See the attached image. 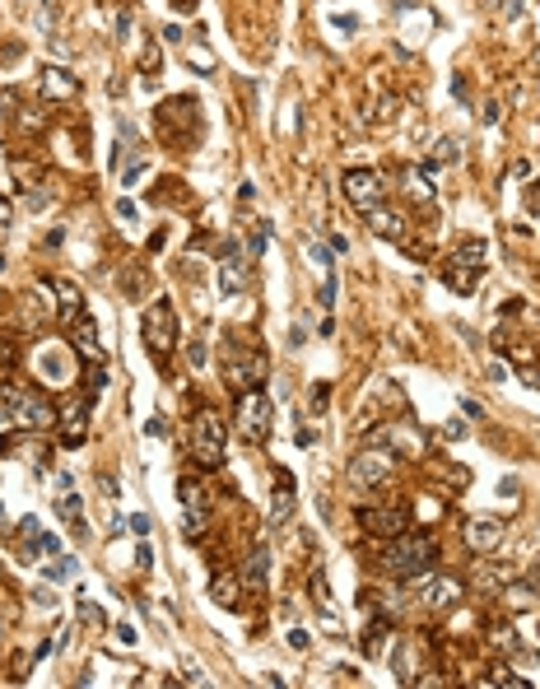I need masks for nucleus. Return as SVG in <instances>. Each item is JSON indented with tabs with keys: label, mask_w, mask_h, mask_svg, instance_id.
<instances>
[{
	"label": "nucleus",
	"mask_w": 540,
	"mask_h": 689,
	"mask_svg": "<svg viewBox=\"0 0 540 689\" xmlns=\"http://www.w3.org/2000/svg\"><path fill=\"white\" fill-rule=\"evenodd\" d=\"M136 563H140V568H149V563H154V554H149V545H140V550H136Z\"/></svg>",
	"instance_id": "43"
},
{
	"label": "nucleus",
	"mask_w": 540,
	"mask_h": 689,
	"mask_svg": "<svg viewBox=\"0 0 540 689\" xmlns=\"http://www.w3.org/2000/svg\"><path fill=\"white\" fill-rule=\"evenodd\" d=\"M326 401H331V387L317 382V387H312V414H326Z\"/></svg>",
	"instance_id": "32"
},
{
	"label": "nucleus",
	"mask_w": 540,
	"mask_h": 689,
	"mask_svg": "<svg viewBox=\"0 0 540 689\" xmlns=\"http://www.w3.org/2000/svg\"><path fill=\"white\" fill-rule=\"evenodd\" d=\"M177 494H182V508H187V541H196L200 531H205V522H210V499H205V484L200 480H182L177 484Z\"/></svg>",
	"instance_id": "15"
},
{
	"label": "nucleus",
	"mask_w": 540,
	"mask_h": 689,
	"mask_svg": "<svg viewBox=\"0 0 540 689\" xmlns=\"http://www.w3.org/2000/svg\"><path fill=\"white\" fill-rule=\"evenodd\" d=\"M33 368H38V382H47V387H66L70 377L79 373V368H75V359H70L66 349H61V344H47V349H38Z\"/></svg>",
	"instance_id": "16"
},
{
	"label": "nucleus",
	"mask_w": 540,
	"mask_h": 689,
	"mask_svg": "<svg viewBox=\"0 0 540 689\" xmlns=\"http://www.w3.org/2000/svg\"><path fill=\"white\" fill-rule=\"evenodd\" d=\"M224 261H219V289H224V298H233V294H243L247 285H252V266L243 261V247L238 243H224Z\"/></svg>",
	"instance_id": "14"
},
{
	"label": "nucleus",
	"mask_w": 540,
	"mask_h": 689,
	"mask_svg": "<svg viewBox=\"0 0 540 689\" xmlns=\"http://www.w3.org/2000/svg\"><path fill=\"white\" fill-rule=\"evenodd\" d=\"M368 224H373V233H377V238H387V243H396V247H405V252H414L410 233H405V219L396 215V210H387V205L368 210Z\"/></svg>",
	"instance_id": "20"
},
{
	"label": "nucleus",
	"mask_w": 540,
	"mask_h": 689,
	"mask_svg": "<svg viewBox=\"0 0 540 689\" xmlns=\"http://www.w3.org/2000/svg\"><path fill=\"white\" fill-rule=\"evenodd\" d=\"M131 531H136V536H149V517H145V512H136V517H131Z\"/></svg>",
	"instance_id": "36"
},
{
	"label": "nucleus",
	"mask_w": 540,
	"mask_h": 689,
	"mask_svg": "<svg viewBox=\"0 0 540 689\" xmlns=\"http://www.w3.org/2000/svg\"><path fill=\"white\" fill-rule=\"evenodd\" d=\"M401 182H405V196H410L414 205L433 210V200H438V191H433L429 173H419V168H405V173H401Z\"/></svg>",
	"instance_id": "22"
},
{
	"label": "nucleus",
	"mask_w": 540,
	"mask_h": 689,
	"mask_svg": "<svg viewBox=\"0 0 540 689\" xmlns=\"http://www.w3.org/2000/svg\"><path fill=\"white\" fill-rule=\"evenodd\" d=\"M38 554H61V541L51 531H42V541H38Z\"/></svg>",
	"instance_id": "33"
},
{
	"label": "nucleus",
	"mask_w": 540,
	"mask_h": 689,
	"mask_svg": "<svg viewBox=\"0 0 540 689\" xmlns=\"http://www.w3.org/2000/svg\"><path fill=\"white\" fill-rule=\"evenodd\" d=\"M298 447H317V429H298Z\"/></svg>",
	"instance_id": "40"
},
{
	"label": "nucleus",
	"mask_w": 540,
	"mask_h": 689,
	"mask_svg": "<svg viewBox=\"0 0 540 689\" xmlns=\"http://www.w3.org/2000/svg\"><path fill=\"white\" fill-rule=\"evenodd\" d=\"M503 541V522L499 517H489V512H480V517H471L466 522V545H471L475 554H494Z\"/></svg>",
	"instance_id": "18"
},
{
	"label": "nucleus",
	"mask_w": 540,
	"mask_h": 689,
	"mask_svg": "<svg viewBox=\"0 0 540 689\" xmlns=\"http://www.w3.org/2000/svg\"><path fill=\"white\" fill-rule=\"evenodd\" d=\"M433 563H438V545H433V536L419 531H401L382 550V568L401 582H419L424 573H433Z\"/></svg>",
	"instance_id": "2"
},
{
	"label": "nucleus",
	"mask_w": 540,
	"mask_h": 689,
	"mask_svg": "<svg viewBox=\"0 0 540 689\" xmlns=\"http://www.w3.org/2000/svg\"><path fill=\"white\" fill-rule=\"evenodd\" d=\"M359 522L373 541H396L401 531H410V508L405 503H387V508H359Z\"/></svg>",
	"instance_id": "10"
},
{
	"label": "nucleus",
	"mask_w": 540,
	"mask_h": 689,
	"mask_svg": "<svg viewBox=\"0 0 540 689\" xmlns=\"http://www.w3.org/2000/svg\"><path fill=\"white\" fill-rule=\"evenodd\" d=\"M70 344H75L79 354L88 359V368H103V364H108V344L98 340V331H93V317H88V312H79L75 322H70Z\"/></svg>",
	"instance_id": "17"
},
{
	"label": "nucleus",
	"mask_w": 540,
	"mask_h": 689,
	"mask_svg": "<svg viewBox=\"0 0 540 689\" xmlns=\"http://www.w3.org/2000/svg\"><path fill=\"white\" fill-rule=\"evenodd\" d=\"M47 652H56V638H42V643H38V652H33V657L42 661V657H47Z\"/></svg>",
	"instance_id": "44"
},
{
	"label": "nucleus",
	"mask_w": 540,
	"mask_h": 689,
	"mask_svg": "<svg viewBox=\"0 0 540 689\" xmlns=\"http://www.w3.org/2000/svg\"><path fill=\"white\" fill-rule=\"evenodd\" d=\"M70 573H75V559H56V563L47 568V582H66Z\"/></svg>",
	"instance_id": "31"
},
{
	"label": "nucleus",
	"mask_w": 540,
	"mask_h": 689,
	"mask_svg": "<svg viewBox=\"0 0 540 689\" xmlns=\"http://www.w3.org/2000/svg\"><path fill=\"white\" fill-rule=\"evenodd\" d=\"M187 452L196 466L205 471H219L228 461V429L219 410H196L191 414V434H187Z\"/></svg>",
	"instance_id": "4"
},
{
	"label": "nucleus",
	"mask_w": 540,
	"mask_h": 689,
	"mask_svg": "<svg viewBox=\"0 0 540 689\" xmlns=\"http://www.w3.org/2000/svg\"><path fill=\"white\" fill-rule=\"evenodd\" d=\"M51 289H56V294H61V298H56V307H61V322L70 326V322H75L79 312H84V298H79V289L70 285V280H51Z\"/></svg>",
	"instance_id": "25"
},
{
	"label": "nucleus",
	"mask_w": 540,
	"mask_h": 689,
	"mask_svg": "<svg viewBox=\"0 0 540 689\" xmlns=\"http://www.w3.org/2000/svg\"><path fill=\"white\" fill-rule=\"evenodd\" d=\"M387 633H392V620H368V629H364V657H382V643H387Z\"/></svg>",
	"instance_id": "27"
},
{
	"label": "nucleus",
	"mask_w": 540,
	"mask_h": 689,
	"mask_svg": "<svg viewBox=\"0 0 540 689\" xmlns=\"http://www.w3.org/2000/svg\"><path fill=\"white\" fill-rule=\"evenodd\" d=\"M14 359V349H5V344H0V364H10Z\"/></svg>",
	"instance_id": "45"
},
{
	"label": "nucleus",
	"mask_w": 540,
	"mask_h": 689,
	"mask_svg": "<svg viewBox=\"0 0 540 689\" xmlns=\"http://www.w3.org/2000/svg\"><path fill=\"white\" fill-rule=\"evenodd\" d=\"M340 187H345V196H350V205L359 210V215L387 205V178L373 173V168H350V173L340 178Z\"/></svg>",
	"instance_id": "9"
},
{
	"label": "nucleus",
	"mask_w": 540,
	"mask_h": 689,
	"mask_svg": "<svg viewBox=\"0 0 540 689\" xmlns=\"http://www.w3.org/2000/svg\"><path fill=\"white\" fill-rule=\"evenodd\" d=\"M140 335H145L149 359H154L158 368H168V359H173V349H177V312H173L168 298H158L154 307H145V317H140Z\"/></svg>",
	"instance_id": "6"
},
{
	"label": "nucleus",
	"mask_w": 540,
	"mask_h": 689,
	"mask_svg": "<svg viewBox=\"0 0 540 689\" xmlns=\"http://www.w3.org/2000/svg\"><path fill=\"white\" fill-rule=\"evenodd\" d=\"M210 596H215V606L233 611L238 601H243V578H233V573H215V582H210Z\"/></svg>",
	"instance_id": "24"
},
{
	"label": "nucleus",
	"mask_w": 540,
	"mask_h": 689,
	"mask_svg": "<svg viewBox=\"0 0 540 689\" xmlns=\"http://www.w3.org/2000/svg\"><path fill=\"white\" fill-rule=\"evenodd\" d=\"M462 410H466V419H484V410L475 401H462Z\"/></svg>",
	"instance_id": "42"
},
{
	"label": "nucleus",
	"mask_w": 540,
	"mask_h": 689,
	"mask_svg": "<svg viewBox=\"0 0 540 689\" xmlns=\"http://www.w3.org/2000/svg\"><path fill=\"white\" fill-rule=\"evenodd\" d=\"M265 578H270V550H265V545H256V550L247 554V563H243V582L252 591H261Z\"/></svg>",
	"instance_id": "23"
},
{
	"label": "nucleus",
	"mask_w": 540,
	"mask_h": 689,
	"mask_svg": "<svg viewBox=\"0 0 540 689\" xmlns=\"http://www.w3.org/2000/svg\"><path fill=\"white\" fill-rule=\"evenodd\" d=\"M452 158H462V145H457V140H438V149H433V163H452Z\"/></svg>",
	"instance_id": "29"
},
{
	"label": "nucleus",
	"mask_w": 540,
	"mask_h": 689,
	"mask_svg": "<svg viewBox=\"0 0 540 689\" xmlns=\"http://www.w3.org/2000/svg\"><path fill=\"white\" fill-rule=\"evenodd\" d=\"M392 456L382 452V447H368V452H359L350 461V471H345V480L354 484V489H377V484H387L392 480Z\"/></svg>",
	"instance_id": "11"
},
{
	"label": "nucleus",
	"mask_w": 540,
	"mask_h": 689,
	"mask_svg": "<svg viewBox=\"0 0 540 689\" xmlns=\"http://www.w3.org/2000/svg\"><path fill=\"white\" fill-rule=\"evenodd\" d=\"M484 377H489V382H503V377H508V368H503V359H494V364H489V373H484Z\"/></svg>",
	"instance_id": "37"
},
{
	"label": "nucleus",
	"mask_w": 540,
	"mask_h": 689,
	"mask_svg": "<svg viewBox=\"0 0 540 689\" xmlns=\"http://www.w3.org/2000/svg\"><path fill=\"white\" fill-rule=\"evenodd\" d=\"M335 29H340V33H354V29H359V19H354V14H335Z\"/></svg>",
	"instance_id": "35"
},
{
	"label": "nucleus",
	"mask_w": 540,
	"mask_h": 689,
	"mask_svg": "<svg viewBox=\"0 0 540 689\" xmlns=\"http://www.w3.org/2000/svg\"><path fill=\"white\" fill-rule=\"evenodd\" d=\"M187 61H191V66H200V70H215V51H210V47H187Z\"/></svg>",
	"instance_id": "30"
},
{
	"label": "nucleus",
	"mask_w": 540,
	"mask_h": 689,
	"mask_svg": "<svg viewBox=\"0 0 540 689\" xmlns=\"http://www.w3.org/2000/svg\"><path fill=\"white\" fill-rule=\"evenodd\" d=\"M145 434H149V438H163V434H168V424H163V419H149V424H145Z\"/></svg>",
	"instance_id": "39"
},
{
	"label": "nucleus",
	"mask_w": 540,
	"mask_h": 689,
	"mask_svg": "<svg viewBox=\"0 0 540 689\" xmlns=\"http://www.w3.org/2000/svg\"><path fill=\"white\" fill-rule=\"evenodd\" d=\"M117 215L121 219H136V200H117Z\"/></svg>",
	"instance_id": "41"
},
{
	"label": "nucleus",
	"mask_w": 540,
	"mask_h": 689,
	"mask_svg": "<svg viewBox=\"0 0 540 689\" xmlns=\"http://www.w3.org/2000/svg\"><path fill=\"white\" fill-rule=\"evenodd\" d=\"M294 517V475L275 466V508H270V526H285Z\"/></svg>",
	"instance_id": "21"
},
{
	"label": "nucleus",
	"mask_w": 540,
	"mask_h": 689,
	"mask_svg": "<svg viewBox=\"0 0 540 689\" xmlns=\"http://www.w3.org/2000/svg\"><path fill=\"white\" fill-rule=\"evenodd\" d=\"M154 126H158V136H163L173 149L196 145V140H200V108H196V98H168L163 108L154 112Z\"/></svg>",
	"instance_id": "5"
},
{
	"label": "nucleus",
	"mask_w": 540,
	"mask_h": 689,
	"mask_svg": "<svg viewBox=\"0 0 540 689\" xmlns=\"http://www.w3.org/2000/svg\"><path fill=\"white\" fill-rule=\"evenodd\" d=\"M88 410H93V396H75L70 405L56 410V443L61 447H79L88 429Z\"/></svg>",
	"instance_id": "13"
},
{
	"label": "nucleus",
	"mask_w": 540,
	"mask_h": 689,
	"mask_svg": "<svg viewBox=\"0 0 540 689\" xmlns=\"http://www.w3.org/2000/svg\"><path fill=\"white\" fill-rule=\"evenodd\" d=\"M219 368H224V382L233 387L238 396L265 387V377H270V359H265V349H256L247 335H228V340L219 344Z\"/></svg>",
	"instance_id": "1"
},
{
	"label": "nucleus",
	"mask_w": 540,
	"mask_h": 689,
	"mask_svg": "<svg viewBox=\"0 0 540 689\" xmlns=\"http://www.w3.org/2000/svg\"><path fill=\"white\" fill-rule=\"evenodd\" d=\"M484 256H489V243H484V238H466V243H457L452 252L438 261L442 285L452 289V294H475V285H480L484 266H489Z\"/></svg>",
	"instance_id": "3"
},
{
	"label": "nucleus",
	"mask_w": 540,
	"mask_h": 689,
	"mask_svg": "<svg viewBox=\"0 0 540 689\" xmlns=\"http://www.w3.org/2000/svg\"><path fill=\"white\" fill-rule=\"evenodd\" d=\"M312 606L326 615V620H335V606H331V582H326V568H322V563L312 568Z\"/></svg>",
	"instance_id": "26"
},
{
	"label": "nucleus",
	"mask_w": 540,
	"mask_h": 689,
	"mask_svg": "<svg viewBox=\"0 0 540 689\" xmlns=\"http://www.w3.org/2000/svg\"><path fill=\"white\" fill-rule=\"evenodd\" d=\"M121 294H126V298H145V294H149L145 270H126V280H121Z\"/></svg>",
	"instance_id": "28"
},
{
	"label": "nucleus",
	"mask_w": 540,
	"mask_h": 689,
	"mask_svg": "<svg viewBox=\"0 0 540 689\" xmlns=\"http://www.w3.org/2000/svg\"><path fill=\"white\" fill-rule=\"evenodd\" d=\"M414 591H419V611L429 615H442V611H452L457 601H462V582L457 578H433V573H424L419 582H414Z\"/></svg>",
	"instance_id": "12"
},
{
	"label": "nucleus",
	"mask_w": 540,
	"mask_h": 689,
	"mask_svg": "<svg viewBox=\"0 0 540 689\" xmlns=\"http://www.w3.org/2000/svg\"><path fill=\"white\" fill-rule=\"evenodd\" d=\"M42 98H51V103H70V98H79V75H70V70H61V66H47L42 70Z\"/></svg>",
	"instance_id": "19"
},
{
	"label": "nucleus",
	"mask_w": 540,
	"mask_h": 689,
	"mask_svg": "<svg viewBox=\"0 0 540 689\" xmlns=\"http://www.w3.org/2000/svg\"><path fill=\"white\" fill-rule=\"evenodd\" d=\"M0 396H5V405L14 414V424L19 429H56V410H51V401H42L38 392H29V387L19 382H0Z\"/></svg>",
	"instance_id": "7"
},
{
	"label": "nucleus",
	"mask_w": 540,
	"mask_h": 689,
	"mask_svg": "<svg viewBox=\"0 0 540 689\" xmlns=\"http://www.w3.org/2000/svg\"><path fill=\"white\" fill-rule=\"evenodd\" d=\"M289 648L303 652V648H307V633H303V629H289Z\"/></svg>",
	"instance_id": "38"
},
{
	"label": "nucleus",
	"mask_w": 540,
	"mask_h": 689,
	"mask_svg": "<svg viewBox=\"0 0 540 689\" xmlns=\"http://www.w3.org/2000/svg\"><path fill=\"white\" fill-rule=\"evenodd\" d=\"M265 252V224H256L252 228V256H261Z\"/></svg>",
	"instance_id": "34"
},
{
	"label": "nucleus",
	"mask_w": 540,
	"mask_h": 689,
	"mask_svg": "<svg viewBox=\"0 0 540 689\" xmlns=\"http://www.w3.org/2000/svg\"><path fill=\"white\" fill-rule=\"evenodd\" d=\"M270 419H275V405H270V392L256 387V392L238 396V438L252 447H261L270 438Z\"/></svg>",
	"instance_id": "8"
}]
</instances>
